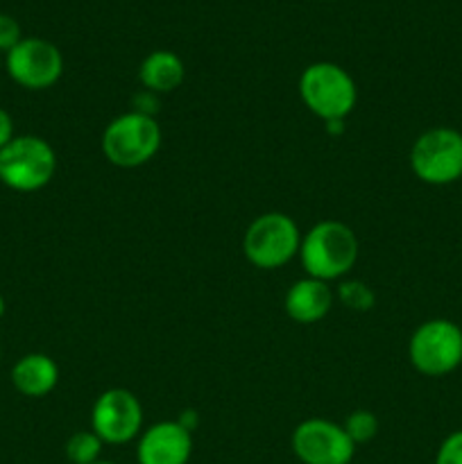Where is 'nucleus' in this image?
<instances>
[{"mask_svg":"<svg viewBox=\"0 0 462 464\" xmlns=\"http://www.w3.org/2000/svg\"><path fill=\"white\" fill-rule=\"evenodd\" d=\"M299 258L308 276L329 284L356 266L358 238L344 222L322 220L302 238Z\"/></svg>","mask_w":462,"mask_h":464,"instance_id":"obj_1","label":"nucleus"},{"mask_svg":"<svg viewBox=\"0 0 462 464\" xmlns=\"http://www.w3.org/2000/svg\"><path fill=\"white\" fill-rule=\"evenodd\" d=\"M3 66H5V59H3V54H0V71H3Z\"/></svg>","mask_w":462,"mask_h":464,"instance_id":"obj_22","label":"nucleus"},{"mask_svg":"<svg viewBox=\"0 0 462 464\" xmlns=\"http://www.w3.org/2000/svg\"><path fill=\"white\" fill-rule=\"evenodd\" d=\"M299 95L308 111L326 122H340L353 111L358 89L353 77L333 62H315L299 77Z\"/></svg>","mask_w":462,"mask_h":464,"instance_id":"obj_2","label":"nucleus"},{"mask_svg":"<svg viewBox=\"0 0 462 464\" xmlns=\"http://www.w3.org/2000/svg\"><path fill=\"white\" fill-rule=\"evenodd\" d=\"M93 464H113V462H104V460H98V462H93Z\"/></svg>","mask_w":462,"mask_h":464,"instance_id":"obj_23","label":"nucleus"},{"mask_svg":"<svg viewBox=\"0 0 462 464\" xmlns=\"http://www.w3.org/2000/svg\"><path fill=\"white\" fill-rule=\"evenodd\" d=\"M435 464H462V430H456L439 444Z\"/></svg>","mask_w":462,"mask_h":464,"instance_id":"obj_19","label":"nucleus"},{"mask_svg":"<svg viewBox=\"0 0 462 464\" xmlns=\"http://www.w3.org/2000/svg\"><path fill=\"white\" fill-rule=\"evenodd\" d=\"M104 442L93 430H77L66 442V458L71 464H93L100 460Z\"/></svg>","mask_w":462,"mask_h":464,"instance_id":"obj_15","label":"nucleus"},{"mask_svg":"<svg viewBox=\"0 0 462 464\" xmlns=\"http://www.w3.org/2000/svg\"><path fill=\"white\" fill-rule=\"evenodd\" d=\"M59 383V367L45 353H27L12 367V385L30 399H41Z\"/></svg>","mask_w":462,"mask_h":464,"instance_id":"obj_13","label":"nucleus"},{"mask_svg":"<svg viewBox=\"0 0 462 464\" xmlns=\"http://www.w3.org/2000/svg\"><path fill=\"white\" fill-rule=\"evenodd\" d=\"M143 406L134 392L111 388L100 394L91 411V430L104 444H127L140 435Z\"/></svg>","mask_w":462,"mask_h":464,"instance_id":"obj_9","label":"nucleus"},{"mask_svg":"<svg viewBox=\"0 0 462 464\" xmlns=\"http://www.w3.org/2000/svg\"><path fill=\"white\" fill-rule=\"evenodd\" d=\"M293 451L302 464H351L356 444L340 424L313 417L293 430Z\"/></svg>","mask_w":462,"mask_h":464,"instance_id":"obj_10","label":"nucleus"},{"mask_svg":"<svg viewBox=\"0 0 462 464\" xmlns=\"http://www.w3.org/2000/svg\"><path fill=\"white\" fill-rule=\"evenodd\" d=\"M340 302L351 311H370L374 304V293L361 281H347L340 285Z\"/></svg>","mask_w":462,"mask_h":464,"instance_id":"obj_17","label":"nucleus"},{"mask_svg":"<svg viewBox=\"0 0 462 464\" xmlns=\"http://www.w3.org/2000/svg\"><path fill=\"white\" fill-rule=\"evenodd\" d=\"M342 429L349 435V440L358 447V444H367L376 438V433H379V420L370 411H353L342 424Z\"/></svg>","mask_w":462,"mask_h":464,"instance_id":"obj_16","label":"nucleus"},{"mask_svg":"<svg viewBox=\"0 0 462 464\" xmlns=\"http://www.w3.org/2000/svg\"><path fill=\"white\" fill-rule=\"evenodd\" d=\"M5 71L27 91L50 89L63 72L62 50L41 36H23L21 44L5 54Z\"/></svg>","mask_w":462,"mask_h":464,"instance_id":"obj_8","label":"nucleus"},{"mask_svg":"<svg viewBox=\"0 0 462 464\" xmlns=\"http://www.w3.org/2000/svg\"><path fill=\"white\" fill-rule=\"evenodd\" d=\"M331 306H333V293H331L329 284L313 279V276L294 281L285 293L284 302L290 320L299 322V324H315V322L324 320Z\"/></svg>","mask_w":462,"mask_h":464,"instance_id":"obj_12","label":"nucleus"},{"mask_svg":"<svg viewBox=\"0 0 462 464\" xmlns=\"http://www.w3.org/2000/svg\"><path fill=\"white\" fill-rule=\"evenodd\" d=\"M14 139V121L7 109L0 107V150Z\"/></svg>","mask_w":462,"mask_h":464,"instance_id":"obj_20","label":"nucleus"},{"mask_svg":"<svg viewBox=\"0 0 462 464\" xmlns=\"http://www.w3.org/2000/svg\"><path fill=\"white\" fill-rule=\"evenodd\" d=\"M410 168L424 184L447 186L462 177V134L433 127L412 143Z\"/></svg>","mask_w":462,"mask_h":464,"instance_id":"obj_6","label":"nucleus"},{"mask_svg":"<svg viewBox=\"0 0 462 464\" xmlns=\"http://www.w3.org/2000/svg\"><path fill=\"white\" fill-rule=\"evenodd\" d=\"M412 367L426 376H444L462 362V331L451 320H428L408 344Z\"/></svg>","mask_w":462,"mask_h":464,"instance_id":"obj_7","label":"nucleus"},{"mask_svg":"<svg viewBox=\"0 0 462 464\" xmlns=\"http://www.w3.org/2000/svg\"><path fill=\"white\" fill-rule=\"evenodd\" d=\"M21 23L9 14L0 12V54H7L16 44H21Z\"/></svg>","mask_w":462,"mask_h":464,"instance_id":"obj_18","label":"nucleus"},{"mask_svg":"<svg viewBox=\"0 0 462 464\" xmlns=\"http://www.w3.org/2000/svg\"><path fill=\"white\" fill-rule=\"evenodd\" d=\"M0 358H3V343H0Z\"/></svg>","mask_w":462,"mask_h":464,"instance_id":"obj_24","label":"nucleus"},{"mask_svg":"<svg viewBox=\"0 0 462 464\" xmlns=\"http://www.w3.org/2000/svg\"><path fill=\"white\" fill-rule=\"evenodd\" d=\"M57 154L41 136H14L0 150V184L16 193H34L53 181Z\"/></svg>","mask_w":462,"mask_h":464,"instance_id":"obj_3","label":"nucleus"},{"mask_svg":"<svg viewBox=\"0 0 462 464\" xmlns=\"http://www.w3.org/2000/svg\"><path fill=\"white\" fill-rule=\"evenodd\" d=\"M5 311H7V302H5V297H3V295H0V320H3Z\"/></svg>","mask_w":462,"mask_h":464,"instance_id":"obj_21","label":"nucleus"},{"mask_svg":"<svg viewBox=\"0 0 462 464\" xmlns=\"http://www.w3.org/2000/svg\"><path fill=\"white\" fill-rule=\"evenodd\" d=\"M302 247V234L285 213L272 211L258 216L243 236V254L261 270H276L293 261Z\"/></svg>","mask_w":462,"mask_h":464,"instance_id":"obj_5","label":"nucleus"},{"mask_svg":"<svg viewBox=\"0 0 462 464\" xmlns=\"http://www.w3.org/2000/svg\"><path fill=\"white\" fill-rule=\"evenodd\" d=\"M193 453V430L179 420L159 421L149 426L139 440V464H188Z\"/></svg>","mask_w":462,"mask_h":464,"instance_id":"obj_11","label":"nucleus"},{"mask_svg":"<svg viewBox=\"0 0 462 464\" xmlns=\"http://www.w3.org/2000/svg\"><path fill=\"white\" fill-rule=\"evenodd\" d=\"M161 148V127L149 113L130 111L113 118L102 134V152L116 168H139Z\"/></svg>","mask_w":462,"mask_h":464,"instance_id":"obj_4","label":"nucleus"},{"mask_svg":"<svg viewBox=\"0 0 462 464\" xmlns=\"http://www.w3.org/2000/svg\"><path fill=\"white\" fill-rule=\"evenodd\" d=\"M184 62L170 50H154L140 62L139 80L152 93H170L184 82Z\"/></svg>","mask_w":462,"mask_h":464,"instance_id":"obj_14","label":"nucleus"}]
</instances>
